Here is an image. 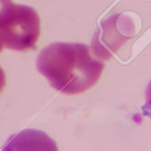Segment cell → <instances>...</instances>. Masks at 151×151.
Listing matches in <instances>:
<instances>
[{
	"instance_id": "obj_2",
	"label": "cell",
	"mask_w": 151,
	"mask_h": 151,
	"mask_svg": "<svg viewBox=\"0 0 151 151\" xmlns=\"http://www.w3.org/2000/svg\"><path fill=\"white\" fill-rule=\"evenodd\" d=\"M40 31V17L34 8L0 0V39L4 47L19 51L32 50Z\"/></svg>"
},
{
	"instance_id": "obj_1",
	"label": "cell",
	"mask_w": 151,
	"mask_h": 151,
	"mask_svg": "<svg viewBox=\"0 0 151 151\" xmlns=\"http://www.w3.org/2000/svg\"><path fill=\"white\" fill-rule=\"evenodd\" d=\"M38 71L51 87L65 95H78L91 88L101 77L104 64L82 43L54 42L40 52Z\"/></svg>"
},
{
	"instance_id": "obj_5",
	"label": "cell",
	"mask_w": 151,
	"mask_h": 151,
	"mask_svg": "<svg viewBox=\"0 0 151 151\" xmlns=\"http://www.w3.org/2000/svg\"><path fill=\"white\" fill-rule=\"evenodd\" d=\"M4 48V45H3V42L0 39V52L2 51ZM5 83H6V77H5V74H4V72L3 71V69L0 67V93L3 91L4 86H5Z\"/></svg>"
},
{
	"instance_id": "obj_4",
	"label": "cell",
	"mask_w": 151,
	"mask_h": 151,
	"mask_svg": "<svg viewBox=\"0 0 151 151\" xmlns=\"http://www.w3.org/2000/svg\"><path fill=\"white\" fill-rule=\"evenodd\" d=\"M146 102L142 106V113L151 119V81H150L146 89Z\"/></svg>"
},
{
	"instance_id": "obj_3",
	"label": "cell",
	"mask_w": 151,
	"mask_h": 151,
	"mask_svg": "<svg viewBox=\"0 0 151 151\" xmlns=\"http://www.w3.org/2000/svg\"><path fill=\"white\" fill-rule=\"evenodd\" d=\"M2 151H58V148L46 133L36 129H25L12 135Z\"/></svg>"
}]
</instances>
